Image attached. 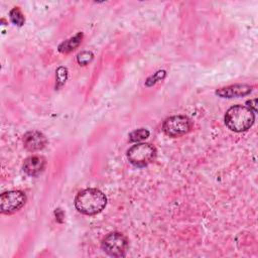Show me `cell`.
<instances>
[{
    "label": "cell",
    "instance_id": "obj_6",
    "mask_svg": "<svg viewBox=\"0 0 258 258\" xmlns=\"http://www.w3.org/2000/svg\"><path fill=\"white\" fill-rule=\"evenodd\" d=\"M26 202V196L20 190H9L0 196V210L2 214H13L19 211Z\"/></svg>",
    "mask_w": 258,
    "mask_h": 258
},
{
    "label": "cell",
    "instance_id": "obj_8",
    "mask_svg": "<svg viewBox=\"0 0 258 258\" xmlns=\"http://www.w3.org/2000/svg\"><path fill=\"white\" fill-rule=\"evenodd\" d=\"M252 91V87L245 84H237L228 86L225 88L218 89L216 91V94L222 98H237V97H243Z\"/></svg>",
    "mask_w": 258,
    "mask_h": 258
},
{
    "label": "cell",
    "instance_id": "obj_14",
    "mask_svg": "<svg viewBox=\"0 0 258 258\" xmlns=\"http://www.w3.org/2000/svg\"><path fill=\"white\" fill-rule=\"evenodd\" d=\"M67 76H68V71L64 68H58V70L56 71V81L58 86H61L66 80H67Z\"/></svg>",
    "mask_w": 258,
    "mask_h": 258
},
{
    "label": "cell",
    "instance_id": "obj_2",
    "mask_svg": "<svg viewBox=\"0 0 258 258\" xmlns=\"http://www.w3.org/2000/svg\"><path fill=\"white\" fill-rule=\"evenodd\" d=\"M255 121V113L246 106L236 105L225 114L226 126L234 132H244L250 129Z\"/></svg>",
    "mask_w": 258,
    "mask_h": 258
},
{
    "label": "cell",
    "instance_id": "obj_3",
    "mask_svg": "<svg viewBox=\"0 0 258 258\" xmlns=\"http://www.w3.org/2000/svg\"><path fill=\"white\" fill-rule=\"evenodd\" d=\"M156 155V149L149 143H137L131 146L127 151V158L131 164L136 167L148 165Z\"/></svg>",
    "mask_w": 258,
    "mask_h": 258
},
{
    "label": "cell",
    "instance_id": "obj_11",
    "mask_svg": "<svg viewBox=\"0 0 258 258\" xmlns=\"http://www.w3.org/2000/svg\"><path fill=\"white\" fill-rule=\"evenodd\" d=\"M148 136H149V131L145 128H140L131 132L128 137L130 142H139L146 139Z\"/></svg>",
    "mask_w": 258,
    "mask_h": 258
},
{
    "label": "cell",
    "instance_id": "obj_9",
    "mask_svg": "<svg viewBox=\"0 0 258 258\" xmlns=\"http://www.w3.org/2000/svg\"><path fill=\"white\" fill-rule=\"evenodd\" d=\"M45 167V159L42 156H30L24 160L23 170L30 176L40 174Z\"/></svg>",
    "mask_w": 258,
    "mask_h": 258
},
{
    "label": "cell",
    "instance_id": "obj_7",
    "mask_svg": "<svg viewBox=\"0 0 258 258\" xmlns=\"http://www.w3.org/2000/svg\"><path fill=\"white\" fill-rule=\"evenodd\" d=\"M47 140L45 136L38 131H29L23 136L24 147L29 151H38L44 148Z\"/></svg>",
    "mask_w": 258,
    "mask_h": 258
},
{
    "label": "cell",
    "instance_id": "obj_16",
    "mask_svg": "<svg viewBox=\"0 0 258 258\" xmlns=\"http://www.w3.org/2000/svg\"><path fill=\"white\" fill-rule=\"evenodd\" d=\"M256 101H257V100H256V99H254V100H251V101H248V102H247V104H248V105H250V104H251V106H248V108H249V109H251L254 113L256 112Z\"/></svg>",
    "mask_w": 258,
    "mask_h": 258
},
{
    "label": "cell",
    "instance_id": "obj_13",
    "mask_svg": "<svg viewBox=\"0 0 258 258\" xmlns=\"http://www.w3.org/2000/svg\"><path fill=\"white\" fill-rule=\"evenodd\" d=\"M94 55L91 51H82L81 53H79L78 55V62L82 66H85L87 63H89L92 59H93Z\"/></svg>",
    "mask_w": 258,
    "mask_h": 258
},
{
    "label": "cell",
    "instance_id": "obj_10",
    "mask_svg": "<svg viewBox=\"0 0 258 258\" xmlns=\"http://www.w3.org/2000/svg\"><path fill=\"white\" fill-rule=\"evenodd\" d=\"M82 37H83V34L82 33H78L77 35H75L74 37L63 41L62 43L59 44L58 46V50L62 53H68L72 50H74L76 47L79 46V44L81 43L82 41Z\"/></svg>",
    "mask_w": 258,
    "mask_h": 258
},
{
    "label": "cell",
    "instance_id": "obj_15",
    "mask_svg": "<svg viewBox=\"0 0 258 258\" xmlns=\"http://www.w3.org/2000/svg\"><path fill=\"white\" fill-rule=\"evenodd\" d=\"M164 76H165V71H158L156 74H154V76H152L151 78H149V79H152V80H153V81L151 82L150 86H151L152 84H155L157 81L162 80V79L164 78Z\"/></svg>",
    "mask_w": 258,
    "mask_h": 258
},
{
    "label": "cell",
    "instance_id": "obj_4",
    "mask_svg": "<svg viewBox=\"0 0 258 258\" xmlns=\"http://www.w3.org/2000/svg\"><path fill=\"white\" fill-rule=\"evenodd\" d=\"M102 248L112 257H122L126 255L128 250V240L123 234L113 232L103 239Z\"/></svg>",
    "mask_w": 258,
    "mask_h": 258
},
{
    "label": "cell",
    "instance_id": "obj_12",
    "mask_svg": "<svg viewBox=\"0 0 258 258\" xmlns=\"http://www.w3.org/2000/svg\"><path fill=\"white\" fill-rule=\"evenodd\" d=\"M9 16H10V20L15 24V25H18V26H21L24 24V16L23 14L21 13L20 9L18 7H14L10 13H9Z\"/></svg>",
    "mask_w": 258,
    "mask_h": 258
},
{
    "label": "cell",
    "instance_id": "obj_1",
    "mask_svg": "<svg viewBox=\"0 0 258 258\" xmlns=\"http://www.w3.org/2000/svg\"><path fill=\"white\" fill-rule=\"evenodd\" d=\"M107 205L106 196L97 188H86L80 191L75 199L76 209L88 216L102 212Z\"/></svg>",
    "mask_w": 258,
    "mask_h": 258
},
{
    "label": "cell",
    "instance_id": "obj_5",
    "mask_svg": "<svg viewBox=\"0 0 258 258\" xmlns=\"http://www.w3.org/2000/svg\"><path fill=\"white\" fill-rule=\"evenodd\" d=\"M191 127L190 120L183 115L171 116L162 124L163 132L170 137H179L186 134Z\"/></svg>",
    "mask_w": 258,
    "mask_h": 258
}]
</instances>
